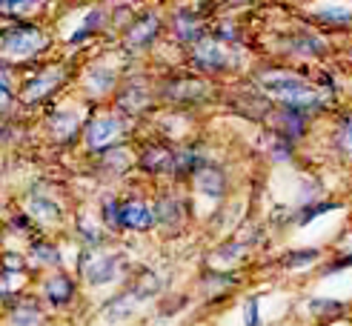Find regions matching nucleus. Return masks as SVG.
<instances>
[{"label":"nucleus","mask_w":352,"mask_h":326,"mask_svg":"<svg viewBox=\"0 0 352 326\" xmlns=\"http://www.w3.org/2000/svg\"><path fill=\"white\" fill-rule=\"evenodd\" d=\"M175 34H178V40H184V43L204 40V32H201V26H198V21H195V14L192 12H178L175 14Z\"/></svg>","instance_id":"13"},{"label":"nucleus","mask_w":352,"mask_h":326,"mask_svg":"<svg viewBox=\"0 0 352 326\" xmlns=\"http://www.w3.org/2000/svg\"><path fill=\"white\" fill-rule=\"evenodd\" d=\"M60 86V75L55 72V69H49V72H43V75H38V78H32L29 83H26V92H23V100H41L43 95H49L52 89H58Z\"/></svg>","instance_id":"12"},{"label":"nucleus","mask_w":352,"mask_h":326,"mask_svg":"<svg viewBox=\"0 0 352 326\" xmlns=\"http://www.w3.org/2000/svg\"><path fill=\"white\" fill-rule=\"evenodd\" d=\"M89 83H92V89H95V92H109L112 86H115V72H112V69L95 66L92 72H89Z\"/></svg>","instance_id":"19"},{"label":"nucleus","mask_w":352,"mask_h":326,"mask_svg":"<svg viewBox=\"0 0 352 326\" xmlns=\"http://www.w3.org/2000/svg\"><path fill=\"white\" fill-rule=\"evenodd\" d=\"M275 132L278 137H284V141H298V137H304L307 132V112L301 109H292V106H280L275 112Z\"/></svg>","instance_id":"6"},{"label":"nucleus","mask_w":352,"mask_h":326,"mask_svg":"<svg viewBox=\"0 0 352 326\" xmlns=\"http://www.w3.org/2000/svg\"><path fill=\"white\" fill-rule=\"evenodd\" d=\"M261 86L272 97H278L284 106H292V109L309 112V109H321L324 106V97L315 92V86L307 83L304 78H298L295 72H284V69L263 72L261 75Z\"/></svg>","instance_id":"1"},{"label":"nucleus","mask_w":352,"mask_h":326,"mask_svg":"<svg viewBox=\"0 0 352 326\" xmlns=\"http://www.w3.org/2000/svg\"><path fill=\"white\" fill-rule=\"evenodd\" d=\"M32 255H34V261H41L46 266L60 261V252L52 246V244H46V240H34V244H32Z\"/></svg>","instance_id":"21"},{"label":"nucleus","mask_w":352,"mask_h":326,"mask_svg":"<svg viewBox=\"0 0 352 326\" xmlns=\"http://www.w3.org/2000/svg\"><path fill=\"white\" fill-rule=\"evenodd\" d=\"M318 17H321V21H327V23L344 26V23H349V21H352V12H349V9H321V12H318Z\"/></svg>","instance_id":"25"},{"label":"nucleus","mask_w":352,"mask_h":326,"mask_svg":"<svg viewBox=\"0 0 352 326\" xmlns=\"http://www.w3.org/2000/svg\"><path fill=\"white\" fill-rule=\"evenodd\" d=\"M155 209L140 200V198H126L120 200V212H118V223L120 229H132V232H146L149 226H155Z\"/></svg>","instance_id":"3"},{"label":"nucleus","mask_w":352,"mask_h":326,"mask_svg":"<svg viewBox=\"0 0 352 326\" xmlns=\"http://www.w3.org/2000/svg\"><path fill=\"white\" fill-rule=\"evenodd\" d=\"M123 129V120L120 117H112V115H103L98 120H92L89 126H86V146L92 152H107L109 143L120 135Z\"/></svg>","instance_id":"4"},{"label":"nucleus","mask_w":352,"mask_h":326,"mask_svg":"<svg viewBox=\"0 0 352 326\" xmlns=\"http://www.w3.org/2000/svg\"><path fill=\"white\" fill-rule=\"evenodd\" d=\"M155 218L161 220V223H178V220H184L181 200L175 198V195H164L161 200H157V206H155Z\"/></svg>","instance_id":"16"},{"label":"nucleus","mask_w":352,"mask_h":326,"mask_svg":"<svg viewBox=\"0 0 352 326\" xmlns=\"http://www.w3.org/2000/svg\"><path fill=\"white\" fill-rule=\"evenodd\" d=\"M80 232H83V237H86V244H89V246H98V229H95L86 218L80 220Z\"/></svg>","instance_id":"29"},{"label":"nucleus","mask_w":352,"mask_h":326,"mask_svg":"<svg viewBox=\"0 0 352 326\" xmlns=\"http://www.w3.org/2000/svg\"><path fill=\"white\" fill-rule=\"evenodd\" d=\"M341 309H344V303H338V301H324V298L309 301V312H315V315H336Z\"/></svg>","instance_id":"24"},{"label":"nucleus","mask_w":352,"mask_h":326,"mask_svg":"<svg viewBox=\"0 0 352 326\" xmlns=\"http://www.w3.org/2000/svg\"><path fill=\"white\" fill-rule=\"evenodd\" d=\"M157 29H161V17H157L155 12H146L126 29V40L132 46H149L157 38Z\"/></svg>","instance_id":"8"},{"label":"nucleus","mask_w":352,"mask_h":326,"mask_svg":"<svg viewBox=\"0 0 352 326\" xmlns=\"http://www.w3.org/2000/svg\"><path fill=\"white\" fill-rule=\"evenodd\" d=\"M118 212H120V203H118L112 195L103 198V203H100V218H103V223H107L109 229H120V223H118Z\"/></svg>","instance_id":"23"},{"label":"nucleus","mask_w":352,"mask_h":326,"mask_svg":"<svg viewBox=\"0 0 352 326\" xmlns=\"http://www.w3.org/2000/svg\"><path fill=\"white\" fill-rule=\"evenodd\" d=\"M192 58H195V63L201 69H209V72H218V69H226V60H230V55L218 46V40L212 38H204L195 43V51H192Z\"/></svg>","instance_id":"7"},{"label":"nucleus","mask_w":352,"mask_h":326,"mask_svg":"<svg viewBox=\"0 0 352 326\" xmlns=\"http://www.w3.org/2000/svg\"><path fill=\"white\" fill-rule=\"evenodd\" d=\"M140 301L132 295V292L126 289L123 295H118L115 301H109V306H107V318L109 321H123V318H132L135 315V306H138Z\"/></svg>","instance_id":"15"},{"label":"nucleus","mask_w":352,"mask_h":326,"mask_svg":"<svg viewBox=\"0 0 352 326\" xmlns=\"http://www.w3.org/2000/svg\"><path fill=\"white\" fill-rule=\"evenodd\" d=\"M338 143H341V149L344 152H349L352 154V115L341 124V129H338Z\"/></svg>","instance_id":"27"},{"label":"nucleus","mask_w":352,"mask_h":326,"mask_svg":"<svg viewBox=\"0 0 352 326\" xmlns=\"http://www.w3.org/2000/svg\"><path fill=\"white\" fill-rule=\"evenodd\" d=\"M43 46H46L43 32L34 26H14L3 34V49L12 58H29L34 51H41Z\"/></svg>","instance_id":"2"},{"label":"nucleus","mask_w":352,"mask_h":326,"mask_svg":"<svg viewBox=\"0 0 352 326\" xmlns=\"http://www.w3.org/2000/svg\"><path fill=\"white\" fill-rule=\"evenodd\" d=\"M120 264L123 261H120L118 255H92V257H86L83 275H86V281H89L92 286H103V283L118 281Z\"/></svg>","instance_id":"5"},{"label":"nucleus","mask_w":352,"mask_h":326,"mask_svg":"<svg viewBox=\"0 0 352 326\" xmlns=\"http://www.w3.org/2000/svg\"><path fill=\"white\" fill-rule=\"evenodd\" d=\"M103 21H107V12H103V9H92L89 14H86L83 26H80V29H78L69 40H72V43H83V40H89V34H92L98 26H103Z\"/></svg>","instance_id":"17"},{"label":"nucleus","mask_w":352,"mask_h":326,"mask_svg":"<svg viewBox=\"0 0 352 326\" xmlns=\"http://www.w3.org/2000/svg\"><path fill=\"white\" fill-rule=\"evenodd\" d=\"M289 149H292V143L280 137V141L272 146V158H275V161H289Z\"/></svg>","instance_id":"28"},{"label":"nucleus","mask_w":352,"mask_h":326,"mask_svg":"<svg viewBox=\"0 0 352 326\" xmlns=\"http://www.w3.org/2000/svg\"><path fill=\"white\" fill-rule=\"evenodd\" d=\"M349 266H352V255L341 257V261H332V264L324 269V275H336V272H341V269H349Z\"/></svg>","instance_id":"30"},{"label":"nucleus","mask_w":352,"mask_h":326,"mask_svg":"<svg viewBox=\"0 0 352 326\" xmlns=\"http://www.w3.org/2000/svg\"><path fill=\"white\" fill-rule=\"evenodd\" d=\"M6 298H9V286L0 283V301H6Z\"/></svg>","instance_id":"33"},{"label":"nucleus","mask_w":352,"mask_h":326,"mask_svg":"<svg viewBox=\"0 0 352 326\" xmlns=\"http://www.w3.org/2000/svg\"><path fill=\"white\" fill-rule=\"evenodd\" d=\"M338 203H329V200H324V203H312V206H304L301 212H298V226H307V223H312L318 215H324V212H332Z\"/></svg>","instance_id":"22"},{"label":"nucleus","mask_w":352,"mask_h":326,"mask_svg":"<svg viewBox=\"0 0 352 326\" xmlns=\"http://www.w3.org/2000/svg\"><path fill=\"white\" fill-rule=\"evenodd\" d=\"M29 212L38 223H55L60 220V206L49 198H32L29 200Z\"/></svg>","instance_id":"14"},{"label":"nucleus","mask_w":352,"mask_h":326,"mask_svg":"<svg viewBox=\"0 0 352 326\" xmlns=\"http://www.w3.org/2000/svg\"><path fill=\"white\" fill-rule=\"evenodd\" d=\"M175 154L172 149H164V146H152L144 152L140 158V169L149 172V175H166V172H175Z\"/></svg>","instance_id":"9"},{"label":"nucleus","mask_w":352,"mask_h":326,"mask_svg":"<svg viewBox=\"0 0 352 326\" xmlns=\"http://www.w3.org/2000/svg\"><path fill=\"white\" fill-rule=\"evenodd\" d=\"M34 6H38V0H14V3L9 6V12H14V14H23V12L34 9Z\"/></svg>","instance_id":"32"},{"label":"nucleus","mask_w":352,"mask_h":326,"mask_svg":"<svg viewBox=\"0 0 352 326\" xmlns=\"http://www.w3.org/2000/svg\"><path fill=\"white\" fill-rule=\"evenodd\" d=\"M258 306H261L258 298H250V301H246V306H243V323H246V326H261V312H258Z\"/></svg>","instance_id":"26"},{"label":"nucleus","mask_w":352,"mask_h":326,"mask_svg":"<svg viewBox=\"0 0 352 326\" xmlns=\"http://www.w3.org/2000/svg\"><path fill=\"white\" fill-rule=\"evenodd\" d=\"M12 100V86H9V80L0 75V109H6V103Z\"/></svg>","instance_id":"31"},{"label":"nucleus","mask_w":352,"mask_h":326,"mask_svg":"<svg viewBox=\"0 0 352 326\" xmlns=\"http://www.w3.org/2000/svg\"><path fill=\"white\" fill-rule=\"evenodd\" d=\"M43 292L52 306H66L75 298V283H72V278H66V275H55V278H49L43 283Z\"/></svg>","instance_id":"11"},{"label":"nucleus","mask_w":352,"mask_h":326,"mask_svg":"<svg viewBox=\"0 0 352 326\" xmlns=\"http://www.w3.org/2000/svg\"><path fill=\"white\" fill-rule=\"evenodd\" d=\"M312 261H318V249H298V252H289L284 257V266L287 269H304Z\"/></svg>","instance_id":"20"},{"label":"nucleus","mask_w":352,"mask_h":326,"mask_svg":"<svg viewBox=\"0 0 352 326\" xmlns=\"http://www.w3.org/2000/svg\"><path fill=\"white\" fill-rule=\"evenodd\" d=\"M349 58H352V51H349Z\"/></svg>","instance_id":"35"},{"label":"nucleus","mask_w":352,"mask_h":326,"mask_svg":"<svg viewBox=\"0 0 352 326\" xmlns=\"http://www.w3.org/2000/svg\"><path fill=\"white\" fill-rule=\"evenodd\" d=\"M12 3H14V0H0V6H3V9H9Z\"/></svg>","instance_id":"34"},{"label":"nucleus","mask_w":352,"mask_h":326,"mask_svg":"<svg viewBox=\"0 0 352 326\" xmlns=\"http://www.w3.org/2000/svg\"><path fill=\"white\" fill-rule=\"evenodd\" d=\"M129 292H132L138 301H146V298H152L155 292H157V278H155L152 272H140V281H138Z\"/></svg>","instance_id":"18"},{"label":"nucleus","mask_w":352,"mask_h":326,"mask_svg":"<svg viewBox=\"0 0 352 326\" xmlns=\"http://www.w3.org/2000/svg\"><path fill=\"white\" fill-rule=\"evenodd\" d=\"M195 189H198L201 195L218 200V198L223 195V189H226V178H223V172H221V169H215V166H201V169L195 172Z\"/></svg>","instance_id":"10"}]
</instances>
